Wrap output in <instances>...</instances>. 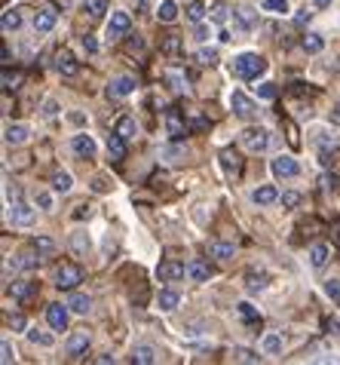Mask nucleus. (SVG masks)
Instances as JSON below:
<instances>
[{"label": "nucleus", "mask_w": 340, "mask_h": 365, "mask_svg": "<svg viewBox=\"0 0 340 365\" xmlns=\"http://www.w3.org/2000/svg\"><path fill=\"white\" fill-rule=\"evenodd\" d=\"M126 145L129 141L123 135H117V133L107 135V157H111V163H123L126 160Z\"/></svg>", "instance_id": "ddd939ff"}, {"label": "nucleus", "mask_w": 340, "mask_h": 365, "mask_svg": "<svg viewBox=\"0 0 340 365\" xmlns=\"http://www.w3.org/2000/svg\"><path fill=\"white\" fill-rule=\"evenodd\" d=\"M203 16H206V4L190 0V4H187V19H190V22H203Z\"/></svg>", "instance_id": "ea45409f"}, {"label": "nucleus", "mask_w": 340, "mask_h": 365, "mask_svg": "<svg viewBox=\"0 0 340 365\" xmlns=\"http://www.w3.org/2000/svg\"><path fill=\"white\" fill-rule=\"evenodd\" d=\"M55 71L62 77H77L80 74V62L71 56V53H58V58H55Z\"/></svg>", "instance_id": "2eb2a0df"}, {"label": "nucleus", "mask_w": 340, "mask_h": 365, "mask_svg": "<svg viewBox=\"0 0 340 365\" xmlns=\"http://www.w3.org/2000/svg\"><path fill=\"white\" fill-rule=\"evenodd\" d=\"M166 83L175 89V93H181V89H187V74H181V71H175V68H169L166 71Z\"/></svg>", "instance_id": "7c9ffc66"}, {"label": "nucleus", "mask_w": 340, "mask_h": 365, "mask_svg": "<svg viewBox=\"0 0 340 365\" xmlns=\"http://www.w3.org/2000/svg\"><path fill=\"white\" fill-rule=\"evenodd\" d=\"M218 160H221V169H224L233 181L243 175V166H245V163H243V154H239L236 148H224L221 154H218Z\"/></svg>", "instance_id": "20e7f679"}, {"label": "nucleus", "mask_w": 340, "mask_h": 365, "mask_svg": "<svg viewBox=\"0 0 340 365\" xmlns=\"http://www.w3.org/2000/svg\"><path fill=\"white\" fill-rule=\"evenodd\" d=\"M178 292H172V289H163L159 292V298H156V304H159V310H175L178 307Z\"/></svg>", "instance_id": "2f4dec72"}, {"label": "nucleus", "mask_w": 340, "mask_h": 365, "mask_svg": "<svg viewBox=\"0 0 340 365\" xmlns=\"http://www.w3.org/2000/svg\"><path fill=\"white\" fill-rule=\"evenodd\" d=\"M9 221H13L16 227H28V225H31V221H34V209L16 200L13 206H9Z\"/></svg>", "instance_id": "9d476101"}, {"label": "nucleus", "mask_w": 340, "mask_h": 365, "mask_svg": "<svg viewBox=\"0 0 340 365\" xmlns=\"http://www.w3.org/2000/svg\"><path fill=\"white\" fill-rule=\"evenodd\" d=\"M18 83H22V71H9V68H4V86H6V89H16Z\"/></svg>", "instance_id": "79ce46f5"}, {"label": "nucleus", "mask_w": 340, "mask_h": 365, "mask_svg": "<svg viewBox=\"0 0 340 365\" xmlns=\"http://www.w3.org/2000/svg\"><path fill=\"white\" fill-rule=\"evenodd\" d=\"M230 108H233V114H236V117H243V120H252V117L257 114L255 101L248 98L245 93H233V96H230Z\"/></svg>", "instance_id": "6e6552de"}, {"label": "nucleus", "mask_w": 340, "mask_h": 365, "mask_svg": "<svg viewBox=\"0 0 340 365\" xmlns=\"http://www.w3.org/2000/svg\"><path fill=\"white\" fill-rule=\"evenodd\" d=\"M159 53L169 56V58H178L184 53V40L178 37V34H166L163 40H159Z\"/></svg>", "instance_id": "4468645a"}, {"label": "nucleus", "mask_w": 340, "mask_h": 365, "mask_svg": "<svg viewBox=\"0 0 340 365\" xmlns=\"http://www.w3.org/2000/svg\"><path fill=\"white\" fill-rule=\"evenodd\" d=\"M25 138H28V126H22V123H13V126L4 129V141H6V145H22Z\"/></svg>", "instance_id": "5701e85b"}, {"label": "nucleus", "mask_w": 340, "mask_h": 365, "mask_svg": "<svg viewBox=\"0 0 340 365\" xmlns=\"http://www.w3.org/2000/svg\"><path fill=\"white\" fill-rule=\"evenodd\" d=\"M13 359H16V350H13V344H9V341H4V344H0V362H4V365H9Z\"/></svg>", "instance_id": "49530a36"}, {"label": "nucleus", "mask_w": 340, "mask_h": 365, "mask_svg": "<svg viewBox=\"0 0 340 365\" xmlns=\"http://www.w3.org/2000/svg\"><path fill=\"white\" fill-rule=\"evenodd\" d=\"M114 133H117V135H123L126 141H132V138L138 135V123H135L132 117H119V120H117V126H114Z\"/></svg>", "instance_id": "412c9836"}, {"label": "nucleus", "mask_w": 340, "mask_h": 365, "mask_svg": "<svg viewBox=\"0 0 340 365\" xmlns=\"http://www.w3.org/2000/svg\"><path fill=\"white\" fill-rule=\"evenodd\" d=\"M199 129H208V120L196 114L193 120H190V133H199Z\"/></svg>", "instance_id": "6e6d98bb"}, {"label": "nucleus", "mask_w": 340, "mask_h": 365, "mask_svg": "<svg viewBox=\"0 0 340 365\" xmlns=\"http://www.w3.org/2000/svg\"><path fill=\"white\" fill-rule=\"evenodd\" d=\"M89 215V206H77V212H74V218H86Z\"/></svg>", "instance_id": "69168bd1"}, {"label": "nucleus", "mask_w": 340, "mask_h": 365, "mask_svg": "<svg viewBox=\"0 0 340 365\" xmlns=\"http://www.w3.org/2000/svg\"><path fill=\"white\" fill-rule=\"evenodd\" d=\"M156 16H159V22H175V19H178V6L172 4V0H163L159 9H156Z\"/></svg>", "instance_id": "473e14b6"}, {"label": "nucleus", "mask_w": 340, "mask_h": 365, "mask_svg": "<svg viewBox=\"0 0 340 365\" xmlns=\"http://www.w3.org/2000/svg\"><path fill=\"white\" fill-rule=\"evenodd\" d=\"M233 359H236V362H257L261 356H257V353H252V350H245V347H236V350H233Z\"/></svg>", "instance_id": "c03bdc74"}, {"label": "nucleus", "mask_w": 340, "mask_h": 365, "mask_svg": "<svg viewBox=\"0 0 340 365\" xmlns=\"http://www.w3.org/2000/svg\"><path fill=\"white\" fill-rule=\"evenodd\" d=\"M129 93H135V77H114L107 83V96L111 98H123Z\"/></svg>", "instance_id": "f8f14e48"}, {"label": "nucleus", "mask_w": 340, "mask_h": 365, "mask_svg": "<svg viewBox=\"0 0 340 365\" xmlns=\"http://www.w3.org/2000/svg\"><path fill=\"white\" fill-rule=\"evenodd\" d=\"M233 252H236L233 242H221V240H212V242H208V258L227 261V258H233Z\"/></svg>", "instance_id": "6ab92c4d"}, {"label": "nucleus", "mask_w": 340, "mask_h": 365, "mask_svg": "<svg viewBox=\"0 0 340 365\" xmlns=\"http://www.w3.org/2000/svg\"><path fill=\"white\" fill-rule=\"evenodd\" d=\"M83 13L95 22V19H102L107 13V0H83Z\"/></svg>", "instance_id": "bb28decb"}, {"label": "nucleus", "mask_w": 340, "mask_h": 365, "mask_svg": "<svg viewBox=\"0 0 340 365\" xmlns=\"http://www.w3.org/2000/svg\"><path fill=\"white\" fill-rule=\"evenodd\" d=\"M28 341H31L34 347H53V334L37 331V329H28Z\"/></svg>", "instance_id": "c9c22d12"}, {"label": "nucleus", "mask_w": 340, "mask_h": 365, "mask_svg": "<svg viewBox=\"0 0 340 365\" xmlns=\"http://www.w3.org/2000/svg\"><path fill=\"white\" fill-rule=\"evenodd\" d=\"M328 255H331V246H325V242H316V246L309 249V261H313V267H325Z\"/></svg>", "instance_id": "b1692460"}, {"label": "nucleus", "mask_w": 340, "mask_h": 365, "mask_svg": "<svg viewBox=\"0 0 340 365\" xmlns=\"http://www.w3.org/2000/svg\"><path fill=\"white\" fill-rule=\"evenodd\" d=\"M285 126H288V141H292V145L297 148V126H294V123H285Z\"/></svg>", "instance_id": "680f3d73"}, {"label": "nucleus", "mask_w": 340, "mask_h": 365, "mask_svg": "<svg viewBox=\"0 0 340 365\" xmlns=\"http://www.w3.org/2000/svg\"><path fill=\"white\" fill-rule=\"evenodd\" d=\"M34 202H37L40 209H53V197H49L46 190H37V194H34Z\"/></svg>", "instance_id": "8fccbe9b"}, {"label": "nucleus", "mask_w": 340, "mask_h": 365, "mask_svg": "<svg viewBox=\"0 0 340 365\" xmlns=\"http://www.w3.org/2000/svg\"><path fill=\"white\" fill-rule=\"evenodd\" d=\"M89 341H92V334H89L86 329H80V331H74L71 338H68V344H65V353L71 359H80L83 353L89 350Z\"/></svg>", "instance_id": "423d86ee"}, {"label": "nucleus", "mask_w": 340, "mask_h": 365, "mask_svg": "<svg viewBox=\"0 0 340 365\" xmlns=\"http://www.w3.org/2000/svg\"><path fill=\"white\" fill-rule=\"evenodd\" d=\"M239 317H243L245 322H248V329H261V313H257L252 304H239Z\"/></svg>", "instance_id": "cd10ccee"}, {"label": "nucleus", "mask_w": 340, "mask_h": 365, "mask_svg": "<svg viewBox=\"0 0 340 365\" xmlns=\"http://www.w3.org/2000/svg\"><path fill=\"white\" fill-rule=\"evenodd\" d=\"M151 362H156L154 347L142 344V347H135V350H132V365H151Z\"/></svg>", "instance_id": "a878e982"}, {"label": "nucleus", "mask_w": 340, "mask_h": 365, "mask_svg": "<svg viewBox=\"0 0 340 365\" xmlns=\"http://www.w3.org/2000/svg\"><path fill=\"white\" fill-rule=\"evenodd\" d=\"M9 298H16V301H28L37 292L34 282H25V279H16V282H9Z\"/></svg>", "instance_id": "a211bd4d"}, {"label": "nucleus", "mask_w": 340, "mask_h": 365, "mask_svg": "<svg viewBox=\"0 0 340 365\" xmlns=\"http://www.w3.org/2000/svg\"><path fill=\"white\" fill-rule=\"evenodd\" d=\"M166 129H169V135H172L175 141H181L190 133V123L184 120V114L178 108H169L166 110Z\"/></svg>", "instance_id": "39448f33"}, {"label": "nucleus", "mask_w": 340, "mask_h": 365, "mask_svg": "<svg viewBox=\"0 0 340 365\" xmlns=\"http://www.w3.org/2000/svg\"><path fill=\"white\" fill-rule=\"evenodd\" d=\"M328 4H331V0H316V6H328Z\"/></svg>", "instance_id": "774afa93"}, {"label": "nucleus", "mask_w": 340, "mask_h": 365, "mask_svg": "<svg viewBox=\"0 0 340 365\" xmlns=\"http://www.w3.org/2000/svg\"><path fill=\"white\" fill-rule=\"evenodd\" d=\"M294 22H297V25H304V22H309V13H307V9H304V13H297V16H294Z\"/></svg>", "instance_id": "0e129e2a"}, {"label": "nucleus", "mask_w": 340, "mask_h": 365, "mask_svg": "<svg viewBox=\"0 0 340 365\" xmlns=\"http://www.w3.org/2000/svg\"><path fill=\"white\" fill-rule=\"evenodd\" d=\"M184 273H187V267L181 264V261H163V264L156 267V277L163 282H175V279H181Z\"/></svg>", "instance_id": "9b49d317"}, {"label": "nucleus", "mask_w": 340, "mask_h": 365, "mask_svg": "<svg viewBox=\"0 0 340 365\" xmlns=\"http://www.w3.org/2000/svg\"><path fill=\"white\" fill-rule=\"evenodd\" d=\"M55 110H58L55 101H46V110H43V114H46V117H55Z\"/></svg>", "instance_id": "e2e57ef3"}, {"label": "nucleus", "mask_w": 340, "mask_h": 365, "mask_svg": "<svg viewBox=\"0 0 340 365\" xmlns=\"http://www.w3.org/2000/svg\"><path fill=\"white\" fill-rule=\"evenodd\" d=\"M163 154H166L169 160H172V163H181V157L187 154V150H184V148H166Z\"/></svg>", "instance_id": "864d4df0"}, {"label": "nucleus", "mask_w": 340, "mask_h": 365, "mask_svg": "<svg viewBox=\"0 0 340 365\" xmlns=\"http://www.w3.org/2000/svg\"><path fill=\"white\" fill-rule=\"evenodd\" d=\"M71 148H74V154L83 157V160H92L95 157V141L89 138V135H74L71 138Z\"/></svg>", "instance_id": "f3484780"}, {"label": "nucleus", "mask_w": 340, "mask_h": 365, "mask_svg": "<svg viewBox=\"0 0 340 365\" xmlns=\"http://www.w3.org/2000/svg\"><path fill=\"white\" fill-rule=\"evenodd\" d=\"M68 304H49L46 307V322H49V329L53 331H65L68 329Z\"/></svg>", "instance_id": "0eeeda50"}, {"label": "nucleus", "mask_w": 340, "mask_h": 365, "mask_svg": "<svg viewBox=\"0 0 340 365\" xmlns=\"http://www.w3.org/2000/svg\"><path fill=\"white\" fill-rule=\"evenodd\" d=\"M270 169H273L276 178H294L297 172H301V166H297L294 157H276L273 163H270Z\"/></svg>", "instance_id": "1a4fd4ad"}, {"label": "nucleus", "mask_w": 340, "mask_h": 365, "mask_svg": "<svg viewBox=\"0 0 340 365\" xmlns=\"http://www.w3.org/2000/svg\"><path fill=\"white\" fill-rule=\"evenodd\" d=\"M236 19H239V22H243V28H252V22H255V19H252V9H236Z\"/></svg>", "instance_id": "603ef678"}, {"label": "nucleus", "mask_w": 340, "mask_h": 365, "mask_svg": "<svg viewBox=\"0 0 340 365\" xmlns=\"http://www.w3.org/2000/svg\"><path fill=\"white\" fill-rule=\"evenodd\" d=\"M55 28V9H40L34 16V31H53Z\"/></svg>", "instance_id": "aec40b11"}, {"label": "nucleus", "mask_w": 340, "mask_h": 365, "mask_svg": "<svg viewBox=\"0 0 340 365\" xmlns=\"http://www.w3.org/2000/svg\"><path fill=\"white\" fill-rule=\"evenodd\" d=\"M107 187H111V185H107V181H105L102 175H98V178L92 181V190H98V194H105V190H107Z\"/></svg>", "instance_id": "bf43d9fd"}, {"label": "nucleus", "mask_w": 340, "mask_h": 365, "mask_svg": "<svg viewBox=\"0 0 340 365\" xmlns=\"http://www.w3.org/2000/svg\"><path fill=\"white\" fill-rule=\"evenodd\" d=\"M252 200L257 202V206H270V202H276V200H279V194H276V187L264 185V187H257V190H255Z\"/></svg>", "instance_id": "c756f323"}, {"label": "nucleus", "mask_w": 340, "mask_h": 365, "mask_svg": "<svg viewBox=\"0 0 340 365\" xmlns=\"http://www.w3.org/2000/svg\"><path fill=\"white\" fill-rule=\"evenodd\" d=\"M264 9H273V13H288V0H264Z\"/></svg>", "instance_id": "09e8293b"}, {"label": "nucleus", "mask_w": 340, "mask_h": 365, "mask_svg": "<svg viewBox=\"0 0 340 365\" xmlns=\"http://www.w3.org/2000/svg\"><path fill=\"white\" fill-rule=\"evenodd\" d=\"M68 307H71L74 313H80V317H83V313L92 310V298H89V295H80V292H74V295L68 298Z\"/></svg>", "instance_id": "393cba45"}, {"label": "nucleus", "mask_w": 340, "mask_h": 365, "mask_svg": "<svg viewBox=\"0 0 340 365\" xmlns=\"http://www.w3.org/2000/svg\"><path fill=\"white\" fill-rule=\"evenodd\" d=\"M282 350V334H264V353H279Z\"/></svg>", "instance_id": "a19ab883"}, {"label": "nucleus", "mask_w": 340, "mask_h": 365, "mask_svg": "<svg viewBox=\"0 0 340 365\" xmlns=\"http://www.w3.org/2000/svg\"><path fill=\"white\" fill-rule=\"evenodd\" d=\"M301 46L307 49V53H322L325 40H322V37H319V34H307V37L301 40Z\"/></svg>", "instance_id": "58836bf2"}, {"label": "nucleus", "mask_w": 340, "mask_h": 365, "mask_svg": "<svg viewBox=\"0 0 340 365\" xmlns=\"http://www.w3.org/2000/svg\"><path fill=\"white\" fill-rule=\"evenodd\" d=\"M257 96H261V98H273L276 96V86L273 83H261V86H257Z\"/></svg>", "instance_id": "4d7b16f0"}, {"label": "nucleus", "mask_w": 340, "mask_h": 365, "mask_svg": "<svg viewBox=\"0 0 340 365\" xmlns=\"http://www.w3.org/2000/svg\"><path fill=\"white\" fill-rule=\"evenodd\" d=\"M267 286V273L264 270H248L245 273V289L248 292H261Z\"/></svg>", "instance_id": "c85d7f7f"}, {"label": "nucleus", "mask_w": 340, "mask_h": 365, "mask_svg": "<svg viewBox=\"0 0 340 365\" xmlns=\"http://www.w3.org/2000/svg\"><path fill=\"white\" fill-rule=\"evenodd\" d=\"M187 277L193 282H208V277H212V267H208L206 261H193V264H187Z\"/></svg>", "instance_id": "4be33fe9"}, {"label": "nucleus", "mask_w": 340, "mask_h": 365, "mask_svg": "<svg viewBox=\"0 0 340 365\" xmlns=\"http://www.w3.org/2000/svg\"><path fill=\"white\" fill-rule=\"evenodd\" d=\"M264 71H267V62L261 56H255V53H243V56L233 58V74L239 80H257Z\"/></svg>", "instance_id": "f257e3e1"}, {"label": "nucleus", "mask_w": 340, "mask_h": 365, "mask_svg": "<svg viewBox=\"0 0 340 365\" xmlns=\"http://www.w3.org/2000/svg\"><path fill=\"white\" fill-rule=\"evenodd\" d=\"M71 175H68V172H55L53 175V190H58V194H68V190H71Z\"/></svg>", "instance_id": "4c0bfd02"}, {"label": "nucleus", "mask_w": 340, "mask_h": 365, "mask_svg": "<svg viewBox=\"0 0 340 365\" xmlns=\"http://www.w3.org/2000/svg\"><path fill=\"white\" fill-rule=\"evenodd\" d=\"M9 326H13L16 331H25V317H18V313L16 317H9Z\"/></svg>", "instance_id": "13d9d810"}, {"label": "nucleus", "mask_w": 340, "mask_h": 365, "mask_svg": "<svg viewBox=\"0 0 340 365\" xmlns=\"http://www.w3.org/2000/svg\"><path fill=\"white\" fill-rule=\"evenodd\" d=\"M31 249H37L40 255H46V258H49V255L55 252V242L49 240V237H34V240H31Z\"/></svg>", "instance_id": "e433bc0d"}, {"label": "nucleus", "mask_w": 340, "mask_h": 365, "mask_svg": "<svg viewBox=\"0 0 340 365\" xmlns=\"http://www.w3.org/2000/svg\"><path fill=\"white\" fill-rule=\"evenodd\" d=\"M325 331H331V334H340V322H337V319H331V317H328V319H325Z\"/></svg>", "instance_id": "052dcab7"}, {"label": "nucleus", "mask_w": 340, "mask_h": 365, "mask_svg": "<svg viewBox=\"0 0 340 365\" xmlns=\"http://www.w3.org/2000/svg\"><path fill=\"white\" fill-rule=\"evenodd\" d=\"M325 295L334 298V301L340 298V279H328V282H325Z\"/></svg>", "instance_id": "3c124183"}, {"label": "nucleus", "mask_w": 340, "mask_h": 365, "mask_svg": "<svg viewBox=\"0 0 340 365\" xmlns=\"http://www.w3.org/2000/svg\"><path fill=\"white\" fill-rule=\"evenodd\" d=\"M0 25H4V31H16V28L22 25V16H18V9H6V13L0 16Z\"/></svg>", "instance_id": "72a5a7b5"}, {"label": "nucleus", "mask_w": 340, "mask_h": 365, "mask_svg": "<svg viewBox=\"0 0 340 365\" xmlns=\"http://www.w3.org/2000/svg\"><path fill=\"white\" fill-rule=\"evenodd\" d=\"M334 120H337V123H340V101H337V105H334Z\"/></svg>", "instance_id": "338daca9"}, {"label": "nucleus", "mask_w": 340, "mask_h": 365, "mask_svg": "<svg viewBox=\"0 0 340 365\" xmlns=\"http://www.w3.org/2000/svg\"><path fill=\"white\" fill-rule=\"evenodd\" d=\"M80 282H83V270L77 264H71V261H65V264L55 267V286L62 292H74Z\"/></svg>", "instance_id": "f03ea898"}, {"label": "nucleus", "mask_w": 340, "mask_h": 365, "mask_svg": "<svg viewBox=\"0 0 340 365\" xmlns=\"http://www.w3.org/2000/svg\"><path fill=\"white\" fill-rule=\"evenodd\" d=\"M129 28H132V19H129V13H111L107 34H111V37H123V34H129Z\"/></svg>", "instance_id": "dca6fc26"}, {"label": "nucleus", "mask_w": 340, "mask_h": 365, "mask_svg": "<svg viewBox=\"0 0 340 365\" xmlns=\"http://www.w3.org/2000/svg\"><path fill=\"white\" fill-rule=\"evenodd\" d=\"M71 249H74V255L86 258V252H89V237L86 233H71Z\"/></svg>", "instance_id": "f704fd0d"}, {"label": "nucleus", "mask_w": 340, "mask_h": 365, "mask_svg": "<svg viewBox=\"0 0 340 365\" xmlns=\"http://www.w3.org/2000/svg\"><path fill=\"white\" fill-rule=\"evenodd\" d=\"M126 53H144V40L138 34H129L126 37Z\"/></svg>", "instance_id": "37998d69"}, {"label": "nucleus", "mask_w": 340, "mask_h": 365, "mask_svg": "<svg viewBox=\"0 0 340 365\" xmlns=\"http://www.w3.org/2000/svg\"><path fill=\"white\" fill-rule=\"evenodd\" d=\"M196 62H199V65H215V62H218V53H215V49H199V53H196Z\"/></svg>", "instance_id": "a18cd8bd"}, {"label": "nucleus", "mask_w": 340, "mask_h": 365, "mask_svg": "<svg viewBox=\"0 0 340 365\" xmlns=\"http://www.w3.org/2000/svg\"><path fill=\"white\" fill-rule=\"evenodd\" d=\"M279 200H282V206H285V209H294V206H301V194H294V190H285V194L279 197Z\"/></svg>", "instance_id": "de8ad7c7"}, {"label": "nucleus", "mask_w": 340, "mask_h": 365, "mask_svg": "<svg viewBox=\"0 0 340 365\" xmlns=\"http://www.w3.org/2000/svg\"><path fill=\"white\" fill-rule=\"evenodd\" d=\"M80 43H83V49H86V53H98V43H95V37H92V34L80 37Z\"/></svg>", "instance_id": "5fc2aeb1"}, {"label": "nucleus", "mask_w": 340, "mask_h": 365, "mask_svg": "<svg viewBox=\"0 0 340 365\" xmlns=\"http://www.w3.org/2000/svg\"><path fill=\"white\" fill-rule=\"evenodd\" d=\"M239 141H243V148L252 150V154H264V150L270 148V133L261 129V126H252V129H245V133L239 135Z\"/></svg>", "instance_id": "7ed1b4c3"}]
</instances>
